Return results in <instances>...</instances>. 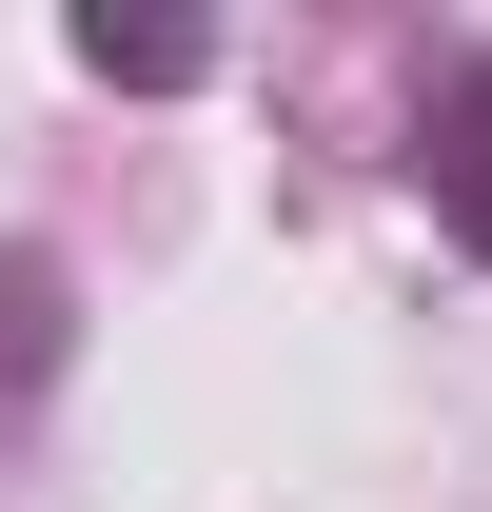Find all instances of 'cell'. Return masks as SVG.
Here are the masks:
<instances>
[{
    "label": "cell",
    "instance_id": "1",
    "mask_svg": "<svg viewBox=\"0 0 492 512\" xmlns=\"http://www.w3.org/2000/svg\"><path fill=\"white\" fill-rule=\"evenodd\" d=\"M414 158H433V197H453V237L492 256V60L433 79V138H414Z\"/></svg>",
    "mask_w": 492,
    "mask_h": 512
}]
</instances>
